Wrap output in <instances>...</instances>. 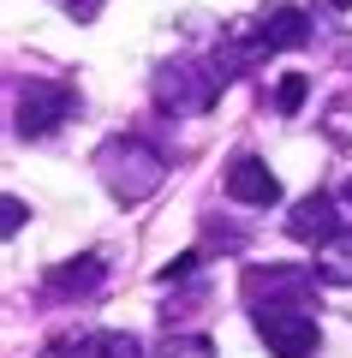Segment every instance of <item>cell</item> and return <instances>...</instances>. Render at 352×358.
<instances>
[{
  "label": "cell",
  "instance_id": "cell-11",
  "mask_svg": "<svg viewBox=\"0 0 352 358\" xmlns=\"http://www.w3.org/2000/svg\"><path fill=\"white\" fill-rule=\"evenodd\" d=\"M304 90H311V84H304L299 72H293V78H281V96H275V102H281V114H299V108H304Z\"/></svg>",
  "mask_w": 352,
  "mask_h": 358
},
{
  "label": "cell",
  "instance_id": "cell-13",
  "mask_svg": "<svg viewBox=\"0 0 352 358\" xmlns=\"http://www.w3.org/2000/svg\"><path fill=\"white\" fill-rule=\"evenodd\" d=\"M197 268V251H185V257H174V263L162 268V281H179V275H191Z\"/></svg>",
  "mask_w": 352,
  "mask_h": 358
},
{
  "label": "cell",
  "instance_id": "cell-4",
  "mask_svg": "<svg viewBox=\"0 0 352 358\" xmlns=\"http://www.w3.org/2000/svg\"><path fill=\"white\" fill-rule=\"evenodd\" d=\"M227 90V78L215 72V60L209 66H162L155 72V108H174V114H197V108H209L215 96Z\"/></svg>",
  "mask_w": 352,
  "mask_h": 358
},
{
  "label": "cell",
  "instance_id": "cell-7",
  "mask_svg": "<svg viewBox=\"0 0 352 358\" xmlns=\"http://www.w3.org/2000/svg\"><path fill=\"white\" fill-rule=\"evenodd\" d=\"M72 358H143V346L132 329H96L72 346Z\"/></svg>",
  "mask_w": 352,
  "mask_h": 358
},
{
  "label": "cell",
  "instance_id": "cell-9",
  "mask_svg": "<svg viewBox=\"0 0 352 358\" xmlns=\"http://www.w3.org/2000/svg\"><path fill=\"white\" fill-rule=\"evenodd\" d=\"M263 287H269V293H304L311 275H299V268H251V275H245V293L263 299Z\"/></svg>",
  "mask_w": 352,
  "mask_h": 358
},
{
  "label": "cell",
  "instance_id": "cell-10",
  "mask_svg": "<svg viewBox=\"0 0 352 358\" xmlns=\"http://www.w3.org/2000/svg\"><path fill=\"white\" fill-rule=\"evenodd\" d=\"M155 358H215V346L203 341V334H174V341H162Z\"/></svg>",
  "mask_w": 352,
  "mask_h": 358
},
{
  "label": "cell",
  "instance_id": "cell-3",
  "mask_svg": "<svg viewBox=\"0 0 352 358\" xmlns=\"http://www.w3.org/2000/svg\"><path fill=\"white\" fill-rule=\"evenodd\" d=\"M72 114H78V96H72V84H60V78H30V84L18 90V138L42 143V138H54Z\"/></svg>",
  "mask_w": 352,
  "mask_h": 358
},
{
  "label": "cell",
  "instance_id": "cell-14",
  "mask_svg": "<svg viewBox=\"0 0 352 358\" xmlns=\"http://www.w3.org/2000/svg\"><path fill=\"white\" fill-rule=\"evenodd\" d=\"M346 203H352V179H346Z\"/></svg>",
  "mask_w": 352,
  "mask_h": 358
},
{
  "label": "cell",
  "instance_id": "cell-2",
  "mask_svg": "<svg viewBox=\"0 0 352 358\" xmlns=\"http://www.w3.org/2000/svg\"><path fill=\"white\" fill-rule=\"evenodd\" d=\"M251 322L275 358H316V346H323V329L304 305H257Z\"/></svg>",
  "mask_w": 352,
  "mask_h": 358
},
{
  "label": "cell",
  "instance_id": "cell-1",
  "mask_svg": "<svg viewBox=\"0 0 352 358\" xmlns=\"http://www.w3.org/2000/svg\"><path fill=\"white\" fill-rule=\"evenodd\" d=\"M96 173H101V185H108L120 203H143V197L162 192L167 162H162V150L143 143V138H108L96 150Z\"/></svg>",
  "mask_w": 352,
  "mask_h": 358
},
{
  "label": "cell",
  "instance_id": "cell-6",
  "mask_svg": "<svg viewBox=\"0 0 352 358\" xmlns=\"http://www.w3.org/2000/svg\"><path fill=\"white\" fill-rule=\"evenodd\" d=\"M227 197H233V203H251V209H275L281 203V179L269 173V162L239 155V162L227 167Z\"/></svg>",
  "mask_w": 352,
  "mask_h": 358
},
{
  "label": "cell",
  "instance_id": "cell-8",
  "mask_svg": "<svg viewBox=\"0 0 352 358\" xmlns=\"http://www.w3.org/2000/svg\"><path fill=\"white\" fill-rule=\"evenodd\" d=\"M96 281H101V257L96 251H84L66 268H54V293H96Z\"/></svg>",
  "mask_w": 352,
  "mask_h": 358
},
{
  "label": "cell",
  "instance_id": "cell-5",
  "mask_svg": "<svg viewBox=\"0 0 352 358\" xmlns=\"http://www.w3.org/2000/svg\"><path fill=\"white\" fill-rule=\"evenodd\" d=\"M340 227H346V221H340V203H335L328 192L299 197V203H293V215H287V233H293L299 245H335Z\"/></svg>",
  "mask_w": 352,
  "mask_h": 358
},
{
  "label": "cell",
  "instance_id": "cell-12",
  "mask_svg": "<svg viewBox=\"0 0 352 358\" xmlns=\"http://www.w3.org/2000/svg\"><path fill=\"white\" fill-rule=\"evenodd\" d=\"M24 215H30V209H24V197H6V203H0V233L13 239V233L24 227Z\"/></svg>",
  "mask_w": 352,
  "mask_h": 358
}]
</instances>
